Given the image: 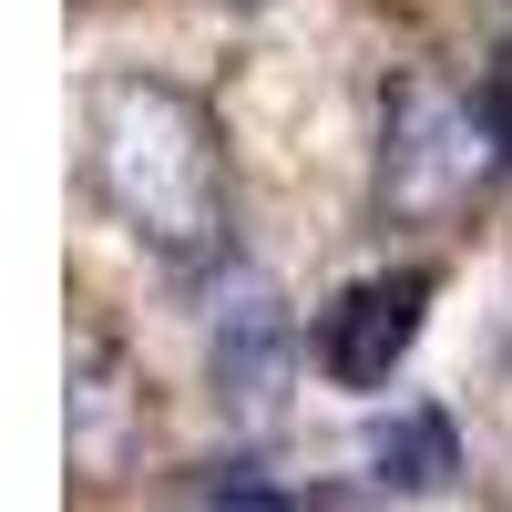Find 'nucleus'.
<instances>
[{
  "label": "nucleus",
  "instance_id": "4",
  "mask_svg": "<svg viewBox=\"0 0 512 512\" xmlns=\"http://www.w3.org/2000/svg\"><path fill=\"white\" fill-rule=\"evenodd\" d=\"M420 318H431V267H379L359 287H338L328 318H318V369L338 390L379 400L400 379V359L420 349Z\"/></svg>",
  "mask_w": 512,
  "mask_h": 512
},
{
  "label": "nucleus",
  "instance_id": "8",
  "mask_svg": "<svg viewBox=\"0 0 512 512\" xmlns=\"http://www.w3.org/2000/svg\"><path fill=\"white\" fill-rule=\"evenodd\" d=\"M502 11H512V0H502Z\"/></svg>",
  "mask_w": 512,
  "mask_h": 512
},
{
  "label": "nucleus",
  "instance_id": "7",
  "mask_svg": "<svg viewBox=\"0 0 512 512\" xmlns=\"http://www.w3.org/2000/svg\"><path fill=\"white\" fill-rule=\"evenodd\" d=\"M195 512H297V492H287V482H267L256 461H226V472H205Z\"/></svg>",
  "mask_w": 512,
  "mask_h": 512
},
{
  "label": "nucleus",
  "instance_id": "5",
  "mask_svg": "<svg viewBox=\"0 0 512 512\" xmlns=\"http://www.w3.org/2000/svg\"><path fill=\"white\" fill-rule=\"evenodd\" d=\"M62 441H72V472H93V482H113L123 461H134V441H144V390H134V369H123V349H113L103 328L72 338Z\"/></svg>",
  "mask_w": 512,
  "mask_h": 512
},
{
  "label": "nucleus",
  "instance_id": "2",
  "mask_svg": "<svg viewBox=\"0 0 512 512\" xmlns=\"http://www.w3.org/2000/svg\"><path fill=\"white\" fill-rule=\"evenodd\" d=\"M512 164V113L451 72H400L379 93V164H369V205L379 226H451L502 185Z\"/></svg>",
  "mask_w": 512,
  "mask_h": 512
},
{
  "label": "nucleus",
  "instance_id": "3",
  "mask_svg": "<svg viewBox=\"0 0 512 512\" xmlns=\"http://www.w3.org/2000/svg\"><path fill=\"white\" fill-rule=\"evenodd\" d=\"M205 379H216V410L226 420H277L287 410V379H297V318L277 277L256 267H216V297H205Z\"/></svg>",
  "mask_w": 512,
  "mask_h": 512
},
{
  "label": "nucleus",
  "instance_id": "6",
  "mask_svg": "<svg viewBox=\"0 0 512 512\" xmlns=\"http://www.w3.org/2000/svg\"><path fill=\"white\" fill-rule=\"evenodd\" d=\"M359 472H369V492H390V502H431V492L461 472V431H451V410H431V400L379 410L369 431H359Z\"/></svg>",
  "mask_w": 512,
  "mask_h": 512
},
{
  "label": "nucleus",
  "instance_id": "1",
  "mask_svg": "<svg viewBox=\"0 0 512 512\" xmlns=\"http://www.w3.org/2000/svg\"><path fill=\"white\" fill-rule=\"evenodd\" d=\"M93 195L113 205V226H134L164 267L216 277L236 256V185L226 144L185 82L164 72H103L93 82Z\"/></svg>",
  "mask_w": 512,
  "mask_h": 512
}]
</instances>
